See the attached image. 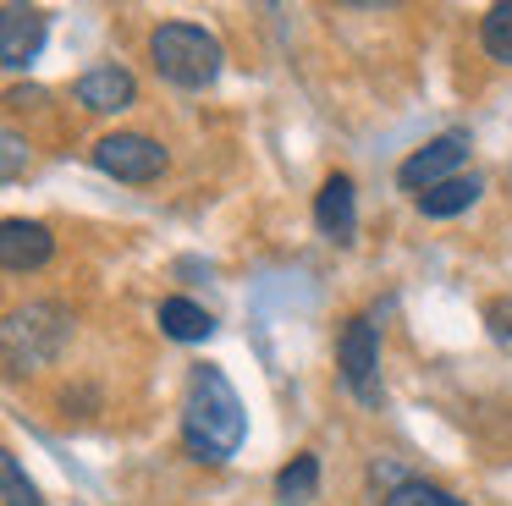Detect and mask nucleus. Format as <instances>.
Segmentation results:
<instances>
[{"instance_id":"f257e3e1","label":"nucleus","mask_w":512,"mask_h":506,"mask_svg":"<svg viewBox=\"0 0 512 506\" xmlns=\"http://www.w3.org/2000/svg\"><path fill=\"white\" fill-rule=\"evenodd\" d=\"M248 435V413L237 385L226 380V369L199 363L188 374V396H182V440L199 462H232L237 446Z\"/></svg>"},{"instance_id":"f03ea898","label":"nucleus","mask_w":512,"mask_h":506,"mask_svg":"<svg viewBox=\"0 0 512 506\" xmlns=\"http://www.w3.org/2000/svg\"><path fill=\"white\" fill-rule=\"evenodd\" d=\"M149 61H155V72L177 88H210L215 77H221L226 50L210 28H199V22H160V28L149 33Z\"/></svg>"},{"instance_id":"7ed1b4c3","label":"nucleus","mask_w":512,"mask_h":506,"mask_svg":"<svg viewBox=\"0 0 512 506\" xmlns=\"http://www.w3.org/2000/svg\"><path fill=\"white\" fill-rule=\"evenodd\" d=\"M67 336H72V319L61 314L56 303L17 308V314L6 319V363H12L17 374H23V369H39V363L56 358Z\"/></svg>"},{"instance_id":"20e7f679","label":"nucleus","mask_w":512,"mask_h":506,"mask_svg":"<svg viewBox=\"0 0 512 506\" xmlns=\"http://www.w3.org/2000/svg\"><path fill=\"white\" fill-rule=\"evenodd\" d=\"M94 165L105 176H116V182L138 187V182H155L166 171V149L155 138H144V132H111V138L94 143Z\"/></svg>"},{"instance_id":"39448f33","label":"nucleus","mask_w":512,"mask_h":506,"mask_svg":"<svg viewBox=\"0 0 512 506\" xmlns=\"http://www.w3.org/2000/svg\"><path fill=\"white\" fill-rule=\"evenodd\" d=\"M468 132H441V138H430L424 149H413L408 160H402V171H397V182L408 187L413 198L419 193H430V187H441V182H452L457 176V165L468 160Z\"/></svg>"},{"instance_id":"423d86ee","label":"nucleus","mask_w":512,"mask_h":506,"mask_svg":"<svg viewBox=\"0 0 512 506\" xmlns=\"http://www.w3.org/2000/svg\"><path fill=\"white\" fill-rule=\"evenodd\" d=\"M336 363H342V380L353 385L364 402H380V385H375V374H380V330H375L369 314L347 319L342 341H336Z\"/></svg>"},{"instance_id":"0eeeda50","label":"nucleus","mask_w":512,"mask_h":506,"mask_svg":"<svg viewBox=\"0 0 512 506\" xmlns=\"http://www.w3.org/2000/svg\"><path fill=\"white\" fill-rule=\"evenodd\" d=\"M39 50H45V11L23 6V0H6L0 6V66L23 72Z\"/></svg>"},{"instance_id":"6e6552de","label":"nucleus","mask_w":512,"mask_h":506,"mask_svg":"<svg viewBox=\"0 0 512 506\" xmlns=\"http://www.w3.org/2000/svg\"><path fill=\"white\" fill-rule=\"evenodd\" d=\"M50 253H56V237H50L45 220H6V226H0V264L12 275L45 270Z\"/></svg>"},{"instance_id":"1a4fd4ad","label":"nucleus","mask_w":512,"mask_h":506,"mask_svg":"<svg viewBox=\"0 0 512 506\" xmlns=\"http://www.w3.org/2000/svg\"><path fill=\"white\" fill-rule=\"evenodd\" d=\"M314 226L325 231L331 242H353L358 237V193H353V176L336 171L320 182L314 193Z\"/></svg>"},{"instance_id":"9d476101","label":"nucleus","mask_w":512,"mask_h":506,"mask_svg":"<svg viewBox=\"0 0 512 506\" xmlns=\"http://www.w3.org/2000/svg\"><path fill=\"white\" fill-rule=\"evenodd\" d=\"M78 105H89V110H100V116H111V110H127L138 99V77L127 72V66H94V72H83L78 77Z\"/></svg>"},{"instance_id":"9b49d317","label":"nucleus","mask_w":512,"mask_h":506,"mask_svg":"<svg viewBox=\"0 0 512 506\" xmlns=\"http://www.w3.org/2000/svg\"><path fill=\"white\" fill-rule=\"evenodd\" d=\"M479 193H485V182H479V176H452V182L419 193V209L430 220H452V215H463V209H474Z\"/></svg>"},{"instance_id":"f8f14e48","label":"nucleus","mask_w":512,"mask_h":506,"mask_svg":"<svg viewBox=\"0 0 512 506\" xmlns=\"http://www.w3.org/2000/svg\"><path fill=\"white\" fill-rule=\"evenodd\" d=\"M160 330L171 341H204V336H215V319H210V308L188 303V297H166L160 303Z\"/></svg>"},{"instance_id":"ddd939ff","label":"nucleus","mask_w":512,"mask_h":506,"mask_svg":"<svg viewBox=\"0 0 512 506\" xmlns=\"http://www.w3.org/2000/svg\"><path fill=\"white\" fill-rule=\"evenodd\" d=\"M314 490H320V457H314V451H298V457L276 473V495L287 506H303V501H314Z\"/></svg>"},{"instance_id":"4468645a","label":"nucleus","mask_w":512,"mask_h":506,"mask_svg":"<svg viewBox=\"0 0 512 506\" xmlns=\"http://www.w3.org/2000/svg\"><path fill=\"white\" fill-rule=\"evenodd\" d=\"M380 506H468V501H457L452 490H441V484H430V479H402V484H391L386 495H380Z\"/></svg>"},{"instance_id":"2eb2a0df","label":"nucleus","mask_w":512,"mask_h":506,"mask_svg":"<svg viewBox=\"0 0 512 506\" xmlns=\"http://www.w3.org/2000/svg\"><path fill=\"white\" fill-rule=\"evenodd\" d=\"M479 39H485V50L496 55V61L512 66V0H501V6L485 11V22H479Z\"/></svg>"},{"instance_id":"dca6fc26","label":"nucleus","mask_w":512,"mask_h":506,"mask_svg":"<svg viewBox=\"0 0 512 506\" xmlns=\"http://www.w3.org/2000/svg\"><path fill=\"white\" fill-rule=\"evenodd\" d=\"M0 506H39V490L28 484L23 462L12 451H0Z\"/></svg>"},{"instance_id":"f3484780","label":"nucleus","mask_w":512,"mask_h":506,"mask_svg":"<svg viewBox=\"0 0 512 506\" xmlns=\"http://www.w3.org/2000/svg\"><path fill=\"white\" fill-rule=\"evenodd\" d=\"M0 149H6V165H0V171H6V182H12V176L23 171V138H17V132H6V138H0Z\"/></svg>"},{"instance_id":"a211bd4d","label":"nucleus","mask_w":512,"mask_h":506,"mask_svg":"<svg viewBox=\"0 0 512 506\" xmlns=\"http://www.w3.org/2000/svg\"><path fill=\"white\" fill-rule=\"evenodd\" d=\"M490 330H496L501 341H512V308L507 303H490Z\"/></svg>"}]
</instances>
